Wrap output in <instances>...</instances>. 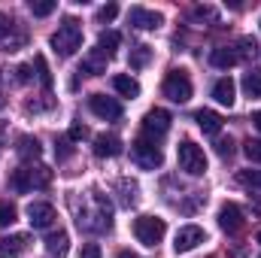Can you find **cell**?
Masks as SVG:
<instances>
[{
	"label": "cell",
	"instance_id": "obj_1",
	"mask_svg": "<svg viewBox=\"0 0 261 258\" xmlns=\"http://www.w3.org/2000/svg\"><path fill=\"white\" fill-rule=\"evenodd\" d=\"M79 46H82V24L76 18H64L58 24V31L52 34V49L61 58H70V55L79 52Z\"/></svg>",
	"mask_w": 261,
	"mask_h": 258
},
{
	"label": "cell",
	"instance_id": "obj_2",
	"mask_svg": "<svg viewBox=\"0 0 261 258\" xmlns=\"http://www.w3.org/2000/svg\"><path fill=\"white\" fill-rule=\"evenodd\" d=\"M176 161L189 176H203L206 173V155H203V149L195 140H182L176 146Z\"/></svg>",
	"mask_w": 261,
	"mask_h": 258
},
{
	"label": "cell",
	"instance_id": "obj_3",
	"mask_svg": "<svg viewBox=\"0 0 261 258\" xmlns=\"http://www.w3.org/2000/svg\"><path fill=\"white\" fill-rule=\"evenodd\" d=\"M164 234H167V225H164V219H158V216H137L134 219V237L143 243V246H158L161 240H164Z\"/></svg>",
	"mask_w": 261,
	"mask_h": 258
},
{
	"label": "cell",
	"instance_id": "obj_4",
	"mask_svg": "<svg viewBox=\"0 0 261 258\" xmlns=\"http://www.w3.org/2000/svg\"><path fill=\"white\" fill-rule=\"evenodd\" d=\"M130 158H134V164L143 167V170H155V167H161V161H164L158 143L149 140V137H140V140L130 143Z\"/></svg>",
	"mask_w": 261,
	"mask_h": 258
},
{
	"label": "cell",
	"instance_id": "obj_5",
	"mask_svg": "<svg viewBox=\"0 0 261 258\" xmlns=\"http://www.w3.org/2000/svg\"><path fill=\"white\" fill-rule=\"evenodd\" d=\"M164 97H170L173 104H186V100H192V79H189V73L186 70H170L167 76H164Z\"/></svg>",
	"mask_w": 261,
	"mask_h": 258
},
{
	"label": "cell",
	"instance_id": "obj_6",
	"mask_svg": "<svg viewBox=\"0 0 261 258\" xmlns=\"http://www.w3.org/2000/svg\"><path fill=\"white\" fill-rule=\"evenodd\" d=\"M200 243H206V231L200 225H182L176 231V237H173V249L176 252H192Z\"/></svg>",
	"mask_w": 261,
	"mask_h": 258
},
{
	"label": "cell",
	"instance_id": "obj_7",
	"mask_svg": "<svg viewBox=\"0 0 261 258\" xmlns=\"http://www.w3.org/2000/svg\"><path fill=\"white\" fill-rule=\"evenodd\" d=\"M167 131H170V113H167V110L155 107V110L146 113V119H143V134H146L149 140L158 143V137H164Z\"/></svg>",
	"mask_w": 261,
	"mask_h": 258
},
{
	"label": "cell",
	"instance_id": "obj_8",
	"mask_svg": "<svg viewBox=\"0 0 261 258\" xmlns=\"http://www.w3.org/2000/svg\"><path fill=\"white\" fill-rule=\"evenodd\" d=\"M88 110H91L97 119H107V122L122 119V104H119L116 97H107V94H91V97H88Z\"/></svg>",
	"mask_w": 261,
	"mask_h": 258
},
{
	"label": "cell",
	"instance_id": "obj_9",
	"mask_svg": "<svg viewBox=\"0 0 261 258\" xmlns=\"http://www.w3.org/2000/svg\"><path fill=\"white\" fill-rule=\"evenodd\" d=\"M128 21L137 28V31H158L161 28V12H155V9H146V6H134L128 12Z\"/></svg>",
	"mask_w": 261,
	"mask_h": 258
},
{
	"label": "cell",
	"instance_id": "obj_10",
	"mask_svg": "<svg viewBox=\"0 0 261 258\" xmlns=\"http://www.w3.org/2000/svg\"><path fill=\"white\" fill-rule=\"evenodd\" d=\"M243 222H246V219H243V210H240L237 203H231V200H228V203H222V207H219V228H222V231L237 234V231L243 228Z\"/></svg>",
	"mask_w": 261,
	"mask_h": 258
},
{
	"label": "cell",
	"instance_id": "obj_11",
	"mask_svg": "<svg viewBox=\"0 0 261 258\" xmlns=\"http://www.w3.org/2000/svg\"><path fill=\"white\" fill-rule=\"evenodd\" d=\"M28 222H31V228H49L55 222V207L46 203V200L28 203Z\"/></svg>",
	"mask_w": 261,
	"mask_h": 258
},
{
	"label": "cell",
	"instance_id": "obj_12",
	"mask_svg": "<svg viewBox=\"0 0 261 258\" xmlns=\"http://www.w3.org/2000/svg\"><path fill=\"white\" fill-rule=\"evenodd\" d=\"M31 246V237L28 234H9L0 240V258H21Z\"/></svg>",
	"mask_w": 261,
	"mask_h": 258
},
{
	"label": "cell",
	"instance_id": "obj_13",
	"mask_svg": "<svg viewBox=\"0 0 261 258\" xmlns=\"http://www.w3.org/2000/svg\"><path fill=\"white\" fill-rule=\"evenodd\" d=\"M94 152L100 158H116V155H122V140L116 134H100V137H94Z\"/></svg>",
	"mask_w": 261,
	"mask_h": 258
},
{
	"label": "cell",
	"instance_id": "obj_14",
	"mask_svg": "<svg viewBox=\"0 0 261 258\" xmlns=\"http://www.w3.org/2000/svg\"><path fill=\"white\" fill-rule=\"evenodd\" d=\"M237 61H240V52L231 49V46H219V49L210 52V64L219 67V70H228V67H234Z\"/></svg>",
	"mask_w": 261,
	"mask_h": 258
},
{
	"label": "cell",
	"instance_id": "obj_15",
	"mask_svg": "<svg viewBox=\"0 0 261 258\" xmlns=\"http://www.w3.org/2000/svg\"><path fill=\"white\" fill-rule=\"evenodd\" d=\"M195 122H197V128L203 131V134H210V137H219V131H222V119L213 110H197Z\"/></svg>",
	"mask_w": 261,
	"mask_h": 258
},
{
	"label": "cell",
	"instance_id": "obj_16",
	"mask_svg": "<svg viewBox=\"0 0 261 258\" xmlns=\"http://www.w3.org/2000/svg\"><path fill=\"white\" fill-rule=\"evenodd\" d=\"M107 55L100 52V49H91L85 58H82V70L79 73H91V76H100V73H107Z\"/></svg>",
	"mask_w": 261,
	"mask_h": 258
},
{
	"label": "cell",
	"instance_id": "obj_17",
	"mask_svg": "<svg viewBox=\"0 0 261 258\" xmlns=\"http://www.w3.org/2000/svg\"><path fill=\"white\" fill-rule=\"evenodd\" d=\"M234 79L231 76H222V79H216V85H213V97L222 104V107H231L234 104Z\"/></svg>",
	"mask_w": 261,
	"mask_h": 258
},
{
	"label": "cell",
	"instance_id": "obj_18",
	"mask_svg": "<svg viewBox=\"0 0 261 258\" xmlns=\"http://www.w3.org/2000/svg\"><path fill=\"white\" fill-rule=\"evenodd\" d=\"M67 249H70V237H67L64 231H58V234H49L46 237V252L52 258H64Z\"/></svg>",
	"mask_w": 261,
	"mask_h": 258
},
{
	"label": "cell",
	"instance_id": "obj_19",
	"mask_svg": "<svg viewBox=\"0 0 261 258\" xmlns=\"http://www.w3.org/2000/svg\"><path fill=\"white\" fill-rule=\"evenodd\" d=\"M113 88L122 94V97H137L140 94V82L128 76V73H119V76H113Z\"/></svg>",
	"mask_w": 261,
	"mask_h": 258
},
{
	"label": "cell",
	"instance_id": "obj_20",
	"mask_svg": "<svg viewBox=\"0 0 261 258\" xmlns=\"http://www.w3.org/2000/svg\"><path fill=\"white\" fill-rule=\"evenodd\" d=\"M15 152L24 158V161H31V158H40V140L37 137H18V146H15Z\"/></svg>",
	"mask_w": 261,
	"mask_h": 258
},
{
	"label": "cell",
	"instance_id": "obj_21",
	"mask_svg": "<svg viewBox=\"0 0 261 258\" xmlns=\"http://www.w3.org/2000/svg\"><path fill=\"white\" fill-rule=\"evenodd\" d=\"M9 189L18 194L31 192L34 189V183H31V170L28 167H21V170H12V176H9Z\"/></svg>",
	"mask_w": 261,
	"mask_h": 258
},
{
	"label": "cell",
	"instance_id": "obj_22",
	"mask_svg": "<svg viewBox=\"0 0 261 258\" xmlns=\"http://www.w3.org/2000/svg\"><path fill=\"white\" fill-rule=\"evenodd\" d=\"M119 43H122V37H119L116 31H103V34L97 37V49H100L107 58H113V52L119 49Z\"/></svg>",
	"mask_w": 261,
	"mask_h": 258
},
{
	"label": "cell",
	"instance_id": "obj_23",
	"mask_svg": "<svg viewBox=\"0 0 261 258\" xmlns=\"http://www.w3.org/2000/svg\"><path fill=\"white\" fill-rule=\"evenodd\" d=\"M149 61H152V49H149V46H134V49H130V58H128L130 70H143Z\"/></svg>",
	"mask_w": 261,
	"mask_h": 258
},
{
	"label": "cell",
	"instance_id": "obj_24",
	"mask_svg": "<svg viewBox=\"0 0 261 258\" xmlns=\"http://www.w3.org/2000/svg\"><path fill=\"white\" fill-rule=\"evenodd\" d=\"M243 91L249 97H261V70H249L243 76Z\"/></svg>",
	"mask_w": 261,
	"mask_h": 258
},
{
	"label": "cell",
	"instance_id": "obj_25",
	"mask_svg": "<svg viewBox=\"0 0 261 258\" xmlns=\"http://www.w3.org/2000/svg\"><path fill=\"white\" fill-rule=\"evenodd\" d=\"M28 9H31L37 18H46V15H52V12L58 9V3H55V0H31Z\"/></svg>",
	"mask_w": 261,
	"mask_h": 258
},
{
	"label": "cell",
	"instance_id": "obj_26",
	"mask_svg": "<svg viewBox=\"0 0 261 258\" xmlns=\"http://www.w3.org/2000/svg\"><path fill=\"white\" fill-rule=\"evenodd\" d=\"M28 170H31L34 189H46V186L52 183V170H49V167H28Z\"/></svg>",
	"mask_w": 261,
	"mask_h": 258
},
{
	"label": "cell",
	"instance_id": "obj_27",
	"mask_svg": "<svg viewBox=\"0 0 261 258\" xmlns=\"http://www.w3.org/2000/svg\"><path fill=\"white\" fill-rule=\"evenodd\" d=\"M15 219H18V210L12 203H0V228H9Z\"/></svg>",
	"mask_w": 261,
	"mask_h": 258
},
{
	"label": "cell",
	"instance_id": "obj_28",
	"mask_svg": "<svg viewBox=\"0 0 261 258\" xmlns=\"http://www.w3.org/2000/svg\"><path fill=\"white\" fill-rule=\"evenodd\" d=\"M243 152H246V158L252 161V164H261V140H246V146H243Z\"/></svg>",
	"mask_w": 261,
	"mask_h": 258
},
{
	"label": "cell",
	"instance_id": "obj_29",
	"mask_svg": "<svg viewBox=\"0 0 261 258\" xmlns=\"http://www.w3.org/2000/svg\"><path fill=\"white\" fill-rule=\"evenodd\" d=\"M37 70H40V82H43V88H52V73H49V64H46L43 55H37Z\"/></svg>",
	"mask_w": 261,
	"mask_h": 258
},
{
	"label": "cell",
	"instance_id": "obj_30",
	"mask_svg": "<svg viewBox=\"0 0 261 258\" xmlns=\"http://www.w3.org/2000/svg\"><path fill=\"white\" fill-rule=\"evenodd\" d=\"M216 152H219L222 158H231V155H234V140H231V137H219V140H216Z\"/></svg>",
	"mask_w": 261,
	"mask_h": 258
},
{
	"label": "cell",
	"instance_id": "obj_31",
	"mask_svg": "<svg viewBox=\"0 0 261 258\" xmlns=\"http://www.w3.org/2000/svg\"><path fill=\"white\" fill-rule=\"evenodd\" d=\"M240 183L252 186V189H261V170H240Z\"/></svg>",
	"mask_w": 261,
	"mask_h": 258
},
{
	"label": "cell",
	"instance_id": "obj_32",
	"mask_svg": "<svg viewBox=\"0 0 261 258\" xmlns=\"http://www.w3.org/2000/svg\"><path fill=\"white\" fill-rule=\"evenodd\" d=\"M70 143H73L70 137L55 140V155H58V158H70V155H73V146H70Z\"/></svg>",
	"mask_w": 261,
	"mask_h": 258
},
{
	"label": "cell",
	"instance_id": "obj_33",
	"mask_svg": "<svg viewBox=\"0 0 261 258\" xmlns=\"http://www.w3.org/2000/svg\"><path fill=\"white\" fill-rule=\"evenodd\" d=\"M192 15H195L197 21H203V18H206V21H216V9H213V6H195Z\"/></svg>",
	"mask_w": 261,
	"mask_h": 258
},
{
	"label": "cell",
	"instance_id": "obj_34",
	"mask_svg": "<svg viewBox=\"0 0 261 258\" xmlns=\"http://www.w3.org/2000/svg\"><path fill=\"white\" fill-rule=\"evenodd\" d=\"M116 15H119V6H116V3H107V6L97 9V18H100V21H113Z\"/></svg>",
	"mask_w": 261,
	"mask_h": 258
},
{
	"label": "cell",
	"instance_id": "obj_35",
	"mask_svg": "<svg viewBox=\"0 0 261 258\" xmlns=\"http://www.w3.org/2000/svg\"><path fill=\"white\" fill-rule=\"evenodd\" d=\"M85 137H88V128L82 122H73L70 125V140H85Z\"/></svg>",
	"mask_w": 261,
	"mask_h": 258
},
{
	"label": "cell",
	"instance_id": "obj_36",
	"mask_svg": "<svg viewBox=\"0 0 261 258\" xmlns=\"http://www.w3.org/2000/svg\"><path fill=\"white\" fill-rule=\"evenodd\" d=\"M9 31H12V18L0 12V43H6V37H9Z\"/></svg>",
	"mask_w": 261,
	"mask_h": 258
},
{
	"label": "cell",
	"instance_id": "obj_37",
	"mask_svg": "<svg viewBox=\"0 0 261 258\" xmlns=\"http://www.w3.org/2000/svg\"><path fill=\"white\" fill-rule=\"evenodd\" d=\"M79 258H100V246H97V243H85V246L79 249Z\"/></svg>",
	"mask_w": 261,
	"mask_h": 258
},
{
	"label": "cell",
	"instance_id": "obj_38",
	"mask_svg": "<svg viewBox=\"0 0 261 258\" xmlns=\"http://www.w3.org/2000/svg\"><path fill=\"white\" fill-rule=\"evenodd\" d=\"M15 79H18V82H28V79H31V67H18V70H15Z\"/></svg>",
	"mask_w": 261,
	"mask_h": 258
},
{
	"label": "cell",
	"instance_id": "obj_39",
	"mask_svg": "<svg viewBox=\"0 0 261 258\" xmlns=\"http://www.w3.org/2000/svg\"><path fill=\"white\" fill-rule=\"evenodd\" d=\"M252 125L261 131V110H258V113H252Z\"/></svg>",
	"mask_w": 261,
	"mask_h": 258
},
{
	"label": "cell",
	"instance_id": "obj_40",
	"mask_svg": "<svg viewBox=\"0 0 261 258\" xmlns=\"http://www.w3.org/2000/svg\"><path fill=\"white\" fill-rule=\"evenodd\" d=\"M258 243H261V231H258Z\"/></svg>",
	"mask_w": 261,
	"mask_h": 258
},
{
	"label": "cell",
	"instance_id": "obj_41",
	"mask_svg": "<svg viewBox=\"0 0 261 258\" xmlns=\"http://www.w3.org/2000/svg\"><path fill=\"white\" fill-rule=\"evenodd\" d=\"M258 258H261V255H258Z\"/></svg>",
	"mask_w": 261,
	"mask_h": 258
}]
</instances>
